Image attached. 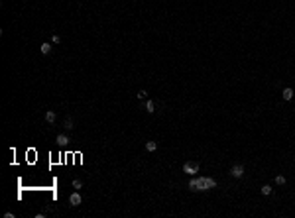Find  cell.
I'll return each instance as SVG.
<instances>
[{"mask_svg":"<svg viewBox=\"0 0 295 218\" xmlns=\"http://www.w3.org/2000/svg\"><path fill=\"white\" fill-rule=\"evenodd\" d=\"M216 181L210 177H201V179H191L189 181V189L191 191H209V189H215Z\"/></svg>","mask_w":295,"mask_h":218,"instance_id":"6da1fadb","label":"cell"},{"mask_svg":"<svg viewBox=\"0 0 295 218\" xmlns=\"http://www.w3.org/2000/svg\"><path fill=\"white\" fill-rule=\"evenodd\" d=\"M183 171H185V173H191V175H195V173L199 171V163H193V161H191V163H185V165H183Z\"/></svg>","mask_w":295,"mask_h":218,"instance_id":"7a4b0ae2","label":"cell"},{"mask_svg":"<svg viewBox=\"0 0 295 218\" xmlns=\"http://www.w3.org/2000/svg\"><path fill=\"white\" fill-rule=\"evenodd\" d=\"M230 175H232V177H236V179H240V177L244 175V167H242V165H234L232 169H230Z\"/></svg>","mask_w":295,"mask_h":218,"instance_id":"3957f363","label":"cell"},{"mask_svg":"<svg viewBox=\"0 0 295 218\" xmlns=\"http://www.w3.org/2000/svg\"><path fill=\"white\" fill-rule=\"evenodd\" d=\"M81 200H83V198H81V195H79V193H73L71 197H69L71 206H79V205H81Z\"/></svg>","mask_w":295,"mask_h":218,"instance_id":"277c9868","label":"cell"},{"mask_svg":"<svg viewBox=\"0 0 295 218\" xmlns=\"http://www.w3.org/2000/svg\"><path fill=\"white\" fill-rule=\"evenodd\" d=\"M57 142H59V145H67L71 139H69V136H67V134H59V136H57Z\"/></svg>","mask_w":295,"mask_h":218,"instance_id":"5b68a950","label":"cell"},{"mask_svg":"<svg viewBox=\"0 0 295 218\" xmlns=\"http://www.w3.org/2000/svg\"><path fill=\"white\" fill-rule=\"evenodd\" d=\"M55 118H57V116H55V112H53V110H47V112H45V122L53 124V122H55Z\"/></svg>","mask_w":295,"mask_h":218,"instance_id":"8992f818","label":"cell"},{"mask_svg":"<svg viewBox=\"0 0 295 218\" xmlns=\"http://www.w3.org/2000/svg\"><path fill=\"white\" fill-rule=\"evenodd\" d=\"M281 96H283L285 100H291V98H293V88H283Z\"/></svg>","mask_w":295,"mask_h":218,"instance_id":"52a82bcc","label":"cell"},{"mask_svg":"<svg viewBox=\"0 0 295 218\" xmlns=\"http://www.w3.org/2000/svg\"><path fill=\"white\" fill-rule=\"evenodd\" d=\"M146 149H148V151H156L157 144H156V142H146Z\"/></svg>","mask_w":295,"mask_h":218,"instance_id":"ba28073f","label":"cell"},{"mask_svg":"<svg viewBox=\"0 0 295 218\" xmlns=\"http://www.w3.org/2000/svg\"><path fill=\"white\" fill-rule=\"evenodd\" d=\"M146 110H148L150 114H154V110H156V106H154V102H151V100H148V102H146Z\"/></svg>","mask_w":295,"mask_h":218,"instance_id":"9c48e42d","label":"cell"},{"mask_svg":"<svg viewBox=\"0 0 295 218\" xmlns=\"http://www.w3.org/2000/svg\"><path fill=\"white\" fill-rule=\"evenodd\" d=\"M39 49H41V53H43V55H45V53L51 51V43H43V45L39 47Z\"/></svg>","mask_w":295,"mask_h":218,"instance_id":"30bf717a","label":"cell"},{"mask_svg":"<svg viewBox=\"0 0 295 218\" xmlns=\"http://www.w3.org/2000/svg\"><path fill=\"white\" fill-rule=\"evenodd\" d=\"M65 128H67V130H73V128H75V126H73V120H71V118H65Z\"/></svg>","mask_w":295,"mask_h":218,"instance_id":"8fae6325","label":"cell"},{"mask_svg":"<svg viewBox=\"0 0 295 218\" xmlns=\"http://www.w3.org/2000/svg\"><path fill=\"white\" fill-rule=\"evenodd\" d=\"M269 193H272V187H269V185H264V187H262V195H269Z\"/></svg>","mask_w":295,"mask_h":218,"instance_id":"7c38bea8","label":"cell"},{"mask_svg":"<svg viewBox=\"0 0 295 218\" xmlns=\"http://www.w3.org/2000/svg\"><path fill=\"white\" fill-rule=\"evenodd\" d=\"M275 183H277V185H283V183H285V177H283V175H277V177H275Z\"/></svg>","mask_w":295,"mask_h":218,"instance_id":"4fadbf2b","label":"cell"},{"mask_svg":"<svg viewBox=\"0 0 295 218\" xmlns=\"http://www.w3.org/2000/svg\"><path fill=\"white\" fill-rule=\"evenodd\" d=\"M81 187H83V181L75 179V181H73V189H81Z\"/></svg>","mask_w":295,"mask_h":218,"instance_id":"5bb4252c","label":"cell"},{"mask_svg":"<svg viewBox=\"0 0 295 218\" xmlns=\"http://www.w3.org/2000/svg\"><path fill=\"white\" fill-rule=\"evenodd\" d=\"M146 94H148L146 91H140V93H138V98H146Z\"/></svg>","mask_w":295,"mask_h":218,"instance_id":"9a60e30c","label":"cell"},{"mask_svg":"<svg viewBox=\"0 0 295 218\" xmlns=\"http://www.w3.org/2000/svg\"><path fill=\"white\" fill-rule=\"evenodd\" d=\"M51 41H53V43H59V41H61V38H59V35H53Z\"/></svg>","mask_w":295,"mask_h":218,"instance_id":"2e32d148","label":"cell"}]
</instances>
